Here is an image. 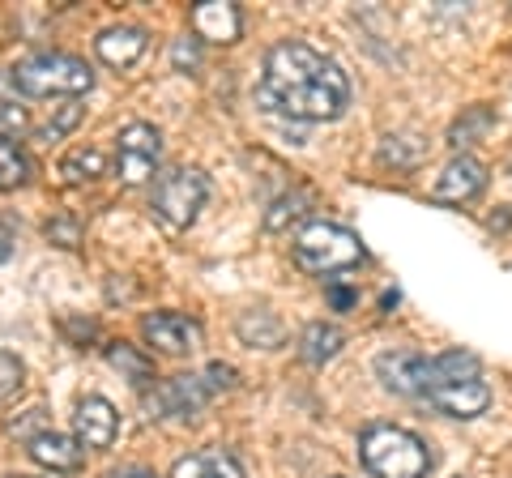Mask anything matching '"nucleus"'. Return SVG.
<instances>
[{
    "label": "nucleus",
    "mask_w": 512,
    "mask_h": 478,
    "mask_svg": "<svg viewBox=\"0 0 512 478\" xmlns=\"http://www.w3.org/2000/svg\"><path fill=\"white\" fill-rule=\"evenodd\" d=\"M261 103L291 120H338L350 103V77L312 43L282 39L265 56Z\"/></svg>",
    "instance_id": "f257e3e1"
},
{
    "label": "nucleus",
    "mask_w": 512,
    "mask_h": 478,
    "mask_svg": "<svg viewBox=\"0 0 512 478\" xmlns=\"http://www.w3.org/2000/svg\"><path fill=\"white\" fill-rule=\"evenodd\" d=\"M359 457L376 478H427L431 453L427 444L393 423H372L359 436Z\"/></svg>",
    "instance_id": "f03ea898"
},
{
    "label": "nucleus",
    "mask_w": 512,
    "mask_h": 478,
    "mask_svg": "<svg viewBox=\"0 0 512 478\" xmlns=\"http://www.w3.org/2000/svg\"><path fill=\"white\" fill-rule=\"evenodd\" d=\"M13 86L35 99H52V94H86L94 86V69L82 56L69 52H35L13 65Z\"/></svg>",
    "instance_id": "7ed1b4c3"
},
{
    "label": "nucleus",
    "mask_w": 512,
    "mask_h": 478,
    "mask_svg": "<svg viewBox=\"0 0 512 478\" xmlns=\"http://www.w3.org/2000/svg\"><path fill=\"white\" fill-rule=\"evenodd\" d=\"M295 261L308 274H338V269L363 261V244L355 231L338 227V222H308L295 235Z\"/></svg>",
    "instance_id": "20e7f679"
},
{
    "label": "nucleus",
    "mask_w": 512,
    "mask_h": 478,
    "mask_svg": "<svg viewBox=\"0 0 512 478\" xmlns=\"http://www.w3.org/2000/svg\"><path fill=\"white\" fill-rule=\"evenodd\" d=\"M205 197H210V180H205V171L197 167H180L158 180L154 188V214L163 218V227L171 231H184L192 227V218L201 214Z\"/></svg>",
    "instance_id": "39448f33"
},
{
    "label": "nucleus",
    "mask_w": 512,
    "mask_h": 478,
    "mask_svg": "<svg viewBox=\"0 0 512 478\" xmlns=\"http://www.w3.org/2000/svg\"><path fill=\"white\" fill-rule=\"evenodd\" d=\"M163 158V133L146 120H133L128 129H120V146H116V171L124 184H146L158 171Z\"/></svg>",
    "instance_id": "423d86ee"
},
{
    "label": "nucleus",
    "mask_w": 512,
    "mask_h": 478,
    "mask_svg": "<svg viewBox=\"0 0 512 478\" xmlns=\"http://www.w3.org/2000/svg\"><path fill=\"white\" fill-rule=\"evenodd\" d=\"M376 376L384 380V389L402 393V397H427L431 389V359L414 355V350H384L376 359Z\"/></svg>",
    "instance_id": "0eeeda50"
},
{
    "label": "nucleus",
    "mask_w": 512,
    "mask_h": 478,
    "mask_svg": "<svg viewBox=\"0 0 512 478\" xmlns=\"http://www.w3.org/2000/svg\"><path fill=\"white\" fill-rule=\"evenodd\" d=\"M141 338H146L158 355H188V350L201 346V325L180 312H150L146 321H141Z\"/></svg>",
    "instance_id": "6e6552de"
},
{
    "label": "nucleus",
    "mask_w": 512,
    "mask_h": 478,
    "mask_svg": "<svg viewBox=\"0 0 512 478\" xmlns=\"http://www.w3.org/2000/svg\"><path fill=\"white\" fill-rule=\"evenodd\" d=\"M73 432L82 449H111L120 436V414L107 397H82L73 410Z\"/></svg>",
    "instance_id": "1a4fd4ad"
},
{
    "label": "nucleus",
    "mask_w": 512,
    "mask_h": 478,
    "mask_svg": "<svg viewBox=\"0 0 512 478\" xmlns=\"http://www.w3.org/2000/svg\"><path fill=\"white\" fill-rule=\"evenodd\" d=\"M483 188H487V167L478 163V158L461 154V158H453V163L440 171V180H436V188H431V197L448 201V205H461V201H474Z\"/></svg>",
    "instance_id": "9d476101"
},
{
    "label": "nucleus",
    "mask_w": 512,
    "mask_h": 478,
    "mask_svg": "<svg viewBox=\"0 0 512 478\" xmlns=\"http://www.w3.org/2000/svg\"><path fill=\"white\" fill-rule=\"evenodd\" d=\"M427 402L436 406L440 414H448V419H474V414H483L491 406V389L483 385V376L478 380H457V385L431 389Z\"/></svg>",
    "instance_id": "9b49d317"
},
{
    "label": "nucleus",
    "mask_w": 512,
    "mask_h": 478,
    "mask_svg": "<svg viewBox=\"0 0 512 478\" xmlns=\"http://www.w3.org/2000/svg\"><path fill=\"white\" fill-rule=\"evenodd\" d=\"M192 30L205 43H235L239 30H244V18H239V9L227 5V0H201L192 9Z\"/></svg>",
    "instance_id": "f8f14e48"
},
{
    "label": "nucleus",
    "mask_w": 512,
    "mask_h": 478,
    "mask_svg": "<svg viewBox=\"0 0 512 478\" xmlns=\"http://www.w3.org/2000/svg\"><path fill=\"white\" fill-rule=\"evenodd\" d=\"M94 52H99L103 65L128 69L141 60V52H146V30L141 26H107L103 35L94 39Z\"/></svg>",
    "instance_id": "ddd939ff"
},
{
    "label": "nucleus",
    "mask_w": 512,
    "mask_h": 478,
    "mask_svg": "<svg viewBox=\"0 0 512 478\" xmlns=\"http://www.w3.org/2000/svg\"><path fill=\"white\" fill-rule=\"evenodd\" d=\"M210 397H214V389L205 385V376H171V380H163V389H158V410L192 419Z\"/></svg>",
    "instance_id": "4468645a"
},
{
    "label": "nucleus",
    "mask_w": 512,
    "mask_h": 478,
    "mask_svg": "<svg viewBox=\"0 0 512 478\" xmlns=\"http://www.w3.org/2000/svg\"><path fill=\"white\" fill-rule=\"evenodd\" d=\"M30 457H35L39 466H47L52 474H73V470H82V444H77L73 436H60V432H39V436H30Z\"/></svg>",
    "instance_id": "2eb2a0df"
},
{
    "label": "nucleus",
    "mask_w": 512,
    "mask_h": 478,
    "mask_svg": "<svg viewBox=\"0 0 512 478\" xmlns=\"http://www.w3.org/2000/svg\"><path fill=\"white\" fill-rule=\"evenodd\" d=\"M171 478H248L244 466L222 453V449H201V453H188L184 461H175V474Z\"/></svg>",
    "instance_id": "dca6fc26"
},
{
    "label": "nucleus",
    "mask_w": 512,
    "mask_h": 478,
    "mask_svg": "<svg viewBox=\"0 0 512 478\" xmlns=\"http://www.w3.org/2000/svg\"><path fill=\"white\" fill-rule=\"evenodd\" d=\"M342 329L338 325H325V321H316L303 329V338H299V359L303 363H312V368H320V363H329L333 355L342 350Z\"/></svg>",
    "instance_id": "f3484780"
},
{
    "label": "nucleus",
    "mask_w": 512,
    "mask_h": 478,
    "mask_svg": "<svg viewBox=\"0 0 512 478\" xmlns=\"http://www.w3.org/2000/svg\"><path fill=\"white\" fill-rule=\"evenodd\" d=\"M235 333L244 338L248 346H261V350H274L282 346V321L269 308H252L235 321Z\"/></svg>",
    "instance_id": "a211bd4d"
},
{
    "label": "nucleus",
    "mask_w": 512,
    "mask_h": 478,
    "mask_svg": "<svg viewBox=\"0 0 512 478\" xmlns=\"http://www.w3.org/2000/svg\"><path fill=\"white\" fill-rule=\"evenodd\" d=\"M107 171V158L103 150H94V146H77L64 154V163H60V175L69 184H82V180H99V175Z\"/></svg>",
    "instance_id": "6ab92c4d"
},
{
    "label": "nucleus",
    "mask_w": 512,
    "mask_h": 478,
    "mask_svg": "<svg viewBox=\"0 0 512 478\" xmlns=\"http://www.w3.org/2000/svg\"><path fill=\"white\" fill-rule=\"evenodd\" d=\"M30 180V158L13 137H0V193L22 188Z\"/></svg>",
    "instance_id": "aec40b11"
},
{
    "label": "nucleus",
    "mask_w": 512,
    "mask_h": 478,
    "mask_svg": "<svg viewBox=\"0 0 512 478\" xmlns=\"http://www.w3.org/2000/svg\"><path fill=\"white\" fill-rule=\"evenodd\" d=\"M107 359L116 363L120 372H128V380L133 385H150V376H154V363L141 355L137 346H128V342H116V346H107Z\"/></svg>",
    "instance_id": "412c9836"
},
{
    "label": "nucleus",
    "mask_w": 512,
    "mask_h": 478,
    "mask_svg": "<svg viewBox=\"0 0 512 478\" xmlns=\"http://www.w3.org/2000/svg\"><path fill=\"white\" fill-rule=\"evenodd\" d=\"M22 380H26L22 359L9 355V350H0V402H9V397L22 389Z\"/></svg>",
    "instance_id": "4be33fe9"
},
{
    "label": "nucleus",
    "mask_w": 512,
    "mask_h": 478,
    "mask_svg": "<svg viewBox=\"0 0 512 478\" xmlns=\"http://www.w3.org/2000/svg\"><path fill=\"white\" fill-rule=\"evenodd\" d=\"M303 205H308V197H299V193H295V197L274 201V210L265 214V227H269V231H282L286 222H295V218L303 214Z\"/></svg>",
    "instance_id": "5701e85b"
},
{
    "label": "nucleus",
    "mask_w": 512,
    "mask_h": 478,
    "mask_svg": "<svg viewBox=\"0 0 512 478\" xmlns=\"http://www.w3.org/2000/svg\"><path fill=\"white\" fill-rule=\"evenodd\" d=\"M26 129H30V111H26L18 99H5V103H0V137L26 133Z\"/></svg>",
    "instance_id": "b1692460"
},
{
    "label": "nucleus",
    "mask_w": 512,
    "mask_h": 478,
    "mask_svg": "<svg viewBox=\"0 0 512 478\" xmlns=\"http://www.w3.org/2000/svg\"><path fill=\"white\" fill-rule=\"evenodd\" d=\"M77 120H82V107H77V103H64V107H60V116H56V120H47L43 129H39V137H43V141H56V137L69 133Z\"/></svg>",
    "instance_id": "393cba45"
},
{
    "label": "nucleus",
    "mask_w": 512,
    "mask_h": 478,
    "mask_svg": "<svg viewBox=\"0 0 512 478\" xmlns=\"http://www.w3.org/2000/svg\"><path fill=\"white\" fill-rule=\"evenodd\" d=\"M47 239L60 248H77L82 244V227H77L73 218H56V222H47Z\"/></svg>",
    "instance_id": "a878e982"
},
{
    "label": "nucleus",
    "mask_w": 512,
    "mask_h": 478,
    "mask_svg": "<svg viewBox=\"0 0 512 478\" xmlns=\"http://www.w3.org/2000/svg\"><path fill=\"white\" fill-rule=\"evenodd\" d=\"M171 60H175V69H197L201 65V39L197 35H184V39H175L171 47Z\"/></svg>",
    "instance_id": "bb28decb"
},
{
    "label": "nucleus",
    "mask_w": 512,
    "mask_h": 478,
    "mask_svg": "<svg viewBox=\"0 0 512 478\" xmlns=\"http://www.w3.org/2000/svg\"><path fill=\"white\" fill-rule=\"evenodd\" d=\"M201 376H205V385H210L214 393H218V389H231V385H235V368H227V363H210V368H205Z\"/></svg>",
    "instance_id": "cd10ccee"
},
{
    "label": "nucleus",
    "mask_w": 512,
    "mask_h": 478,
    "mask_svg": "<svg viewBox=\"0 0 512 478\" xmlns=\"http://www.w3.org/2000/svg\"><path fill=\"white\" fill-rule=\"evenodd\" d=\"M329 299H333V308H350V304H355V295H350V291H342V286H333V291H329Z\"/></svg>",
    "instance_id": "c85d7f7f"
},
{
    "label": "nucleus",
    "mask_w": 512,
    "mask_h": 478,
    "mask_svg": "<svg viewBox=\"0 0 512 478\" xmlns=\"http://www.w3.org/2000/svg\"><path fill=\"white\" fill-rule=\"evenodd\" d=\"M9 252H13V235H9V227H5V222H0V261H5Z\"/></svg>",
    "instance_id": "c756f323"
},
{
    "label": "nucleus",
    "mask_w": 512,
    "mask_h": 478,
    "mask_svg": "<svg viewBox=\"0 0 512 478\" xmlns=\"http://www.w3.org/2000/svg\"><path fill=\"white\" fill-rule=\"evenodd\" d=\"M107 478H154L150 470H116V474H107Z\"/></svg>",
    "instance_id": "7c9ffc66"
},
{
    "label": "nucleus",
    "mask_w": 512,
    "mask_h": 478,
    "mask_svg": "<svg viewBox=\"0 0 512 478\" xmlns=\"http://www.w3.org/2000/svg\"><path fill=\"white\" fill-rule=\"evenodd\" d=\"M39 478H56V474H39Z\"/></svg>",
    "instance_id": "2f4dec72"
}]
</instances>
